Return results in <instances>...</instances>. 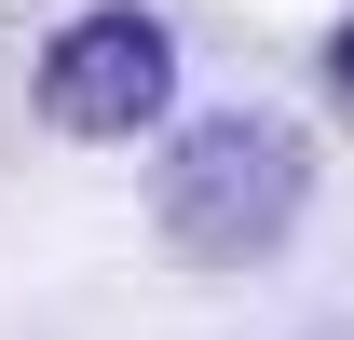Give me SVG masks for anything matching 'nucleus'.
Returning a JSON list of instances; mask_svg holds the SVG:
<instances>
[{"label":"nucleus","instance_id":"3","mask_svg":"<svg viewBox=\"0 0 354 340\" xmlns=\"http://www.w3.org/2000/svg\"><path fill=\"white\" fill-rule=\"evenodd\" d=\"M327 95L354 109V14H341V41H327Z\"/></svg>","mask_w":354,"mask_h":340},{"label":"nucleus","instance_id":"1","mask_svg":"<svg viewBox=\"0 0 354 340\" xmlns=\"http://www.w3.org/2000/svg\"><path fill=\"white\" fill-rule=\"evenodd\" d=\"M300 205H313V136L272 123V109H205V123H177L164 164H150V232H164V258H191V272L272 258L300 232Z\"/></svg>","mask_w":354,"mask_h":340},{"label":"nucleus","instance_id":"2","mask_svg":"<svg viewBox=\"0 0 354 340\" xmlns=\"http://www.w3.org/2000/svg\"><path fill=\"white\" fill-rule=\"evenodd\" d=\"M177 109V41L164 14H136V0H95L41 41V123L55 136H150Z\"/></svg>","mask_w":354,"mask_h":340}]
</instances>
